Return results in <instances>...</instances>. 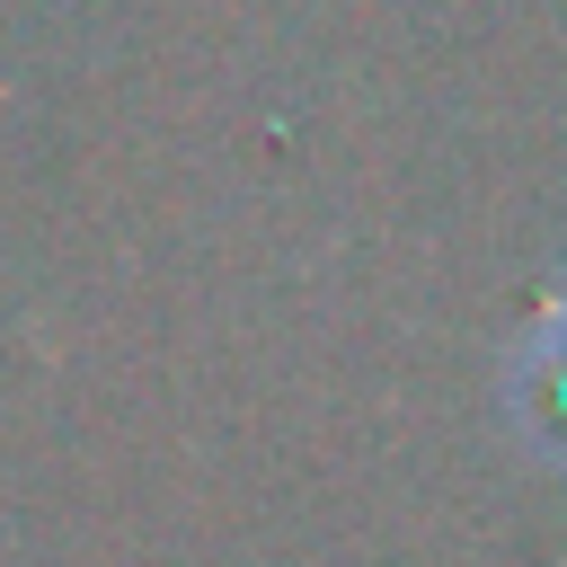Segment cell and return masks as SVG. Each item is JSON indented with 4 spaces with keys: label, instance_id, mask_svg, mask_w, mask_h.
<instances>
[{
    "label": "cell",
    "instance_id": "cell-1",
    "mask_svg": "<svg viewBox=\"0 0 567 567\" xmlns=\"http://www.w3.org/2000/svg\"><path fill=\"white\" fill-rule=\"evenodd\" d=\"M496 408H505V434L523 461L567 470V292L514 337V354L496 372Z\"/></svg>",
    "mask_w": 567,
    "mask_h": 567
}]
</instances>
